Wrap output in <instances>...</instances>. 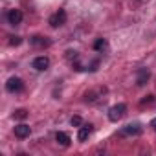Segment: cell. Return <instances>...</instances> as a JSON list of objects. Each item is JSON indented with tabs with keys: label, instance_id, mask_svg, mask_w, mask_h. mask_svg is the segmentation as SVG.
I'll return each instance as SVG.
<instances>
[{
	"label": "cell",
	"instance_id": "obj_1",
	"mask_svg": "<svg viewBox=\"0 0 156 156\" xmlns=\"http://www.w3.org/2000/svg\"><path fill=\"white\" fill-rule=\"evenodd\" d=\"M125 112H127V105L125 103H118V105H114L108 110V119L110 121H119L125 116Z\"/></svg>",
	"mask_w": 156,
	"mask_h": 156
},
{
	"label": "cell",
	"instance_id": "obj_2",
	"mask_svg": "<svg viewBox=\"0 0 156 156\" xmlns=\"http://www.w3.org/2000/svg\"><path fill=\"white\" fill-rule=\"evenodd\" d=\"M6 90L15 94V92H22L24 90V81L20 79V77H9L8 83H6Z\"/></svg>",
	"mask_w": 156,
	"mask_h": 156
},
{
	"label": "cell",
	"instance_id": "obj_3",
	"mask_svg": "<svg viewBox=\"0 0 156 156\" xmlns=\"http://www.w3.org/2000/svg\"><path fill=\"white\" fill-rule=\"evenodd\" d=\"M50 26L51 28H59V26H62L64 22H66V11L64 9H59L57 13H53L51 17H50Z\"/></svg>",
	"mask_w": 156,
	"mask_h": 156
},
{
	"label": "cell",
	"instance_id": "obj_4",
	"mask_svg": "<svg viewBox=\"0 0 156 156\" xmlns=\"http://www.w3.org/2000/svg\"><path fill=\"white\" fill-rule=\"evenodd\" d=\"M31 66H33L37 72H44V70H48V68H50V59H48V57H44V55H41V57H35Z\"/></svg>",
	"mask_w": 156,
	"mask_h": 156
},
{
	"label": "cell",
	"instance_id": "obj_5",
	"mask_svg": "<svg viewBox=\"0 0 156 156\" xmlns=\"http://www.w3.org/2000/svg\"><path fill=\"white\" fill-rule=\"evenodd\" d=\"M140 132H141V125L140 123H129V125H125L121 129V134H125V136H136Z\"/></svg>",
	"mask_w": 156,
	"mask_h": 156
},
{
	"label": "cell",
	"instance_id": "obj_6",
	"mask_svg": "<svg viewBox=\"0 0 156 156\" xmlns=\"http://www.w3.org/2000/svg\"><path fill=\"white\" fill-rule=\"evenodd\" d=\"M149 79H151V72L147 68H140L138 70V77H136V85L138 87H143V85H147Z\"/></svg>",
	"mask_w": 156,
	"mask_h": 156
},
{
	"label": "cell",
	"instance_id": "obj_7",
	"mask_svg": "<svg viewBox=\"0 0 156 156\" xmlns=\"http://www.w3.org/2000/svg\"><path fill=\"white\" fill-rule=\"evenodd\" d=\"M8 20H9L11 26L20 24V22H22V11H20V9H9V13H8Z\"/></svg>",
	"mask_w": 156,
	"mask_h": 156
},
{
	"label": "cell",
	"instance_id": "obj_8",
	"mask_svg": "<svg viewBox=\"0 0 156 156\" xmlns=\"http://www.w3.org/2000/svg\"><path fill=\"white\" fill-rule=\"evenodd\" d=\"M90 132H92V125H83V127H79V132H77V140H79V141H87L88 136H90Z\"/></svg>",
	"mask_w": 156,
	"mask_h": 156
},
{
	"label": "cell",
	"instance_id": "obj_9",
	"mask_svg": "<svg viewBox=\"0 0 156 156\" xmlns=\"http://www.w3.org/2000/svg\"><path fill=\"white\" fill-rule=\"evenodd\" d=\"M30 132H31V129H30L28 125H24V123H20V125L15 127V136H17V138H28Z\"/></svg>",
	"mask_w": 156,
	"mask_h": 156
},
{
	"label": "cell",
	"instance_id": "obj_10",
	"mask_svg": "<svg viewBox=\"0 0 156 156\" xmlns=\"http://www.w3.org/2000/svg\"><path fill=\"white\" fill-rule=\"evenodd\" d=\"M55 140H57V143H59V145H62V147H68V145H70V141H72V140H70V136H68L66 132H57V134H55Z\"/></svg>",
	"mask_w": 156,
	"mask_h": 156
},
{
	"label": "cell",
	"instance_id": "obj_11",
	"mask_svg": "<svg viewBox=\"0 0 156 156\" xmlns=\"http://www.w3.org/2000/svg\"><path fill=\"white\" fill-rule=\"evenodd\" d=\"M31 44H33V46H50L51 41H48L46 37H33V39H31Z\"/></svg>",
	"mask_w": 156,
	"mask_h": 156
},
{
	"label": "cell",
	"instance_id": "obj_12",
	"mask_svg": "<svg viewBox=\"0 0 156 156\" xmlns=\"http://www.w3.org/2000/svg\"><path fill=\"white\" fill-rule=\"evenodd\" d=\"M94 50H96V51H105V50H107V41H105V39H96Z\"/></svg>",
	"mask_w": 156,
	"mask_h": 156
},
{
	"label": "cell",
	"instance_id": "obj_13",
	"mask_svg": "<svg viewBox=\"0 0 156 156\" xmlns=\"http://www.w3.org/2000/svg\"><path fill=\"white\" fill-rule=\"evenodd\" d=\"M13 118H15V119H26V118H28V110L19 108V110H15V112H13Z\"/></svg>",
	"mask_w": 156,
	"mask_h": 156
},
{
	"label": "cell",
	"instance_id": "obj_14",
	"mask_svg": "<svg viewBox=\"0 0 156 156\" xmlns=\"http://www.w3.org/2000/svg\"><path fill=\"white\" fill-rule=\"evenodd\" d=\"M70 123H72V127H81V125H83V119H81L79 116H73V118L70 119Z\"/></svg>",
	"mask_w": 156,
	"mask_h": 156
},
{
	"label": "cell",
	"instance_id": "obj_15",
	"mask_svg": "<svg viewBox=\"0 0 156 156\" xmlns=\"http://www.w3.org/2000/svg\"><path fill=\"white\" fill-rule=\"evenodd\" d=\"M9 44L11 46H20L22 44V39L20 37H9Z\"/></svg>",
	"mask_w": 156,
	"mask_h": 156
},
{
	"label": "cell",
	"instance_id": "obj_16",
	"mask_svg": "<svg viewBox=\"0 0 156 156\" xmlns=\"http://www.w3.org/2000/svg\"><path fill=\"white\" fill-rule=\"evenodd\" d=\"M152 101H154V96H147V98L141 101V105H147V103H152Z\"/></svg>",
	"mask_w": 156,
	"mask_h": 156
},
{
	"label": "cell",
	"instance_id": "obj_17",
	"mask_svg": "<svg viewBox=\"0 0 156 156\" xmlns=\"http://www.w3.org/2000/svg\"><path fill=\"white\" fill-rule=\"evenodd\" d=\"M151 125H152V127H154V130H156V118H154V119L151 121Z\"/></svg>",
	"mask_w": 156,
	"mask_h": 156
}]
</instances>
